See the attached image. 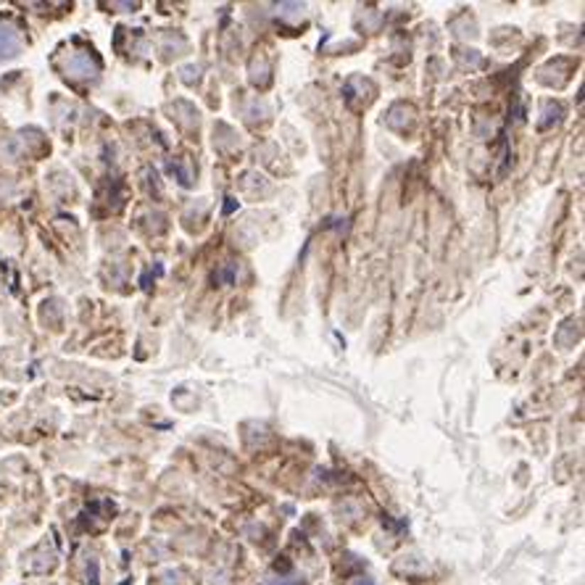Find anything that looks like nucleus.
Wrapping results in <instances>:
<instances>
[{"label": "nucleus", "instance_id": "1", "mask_svg": "<svg viewBox=\"0 0 585 585\" xmlns=\"http://www.w3.org/2000/svg\"><path fill=\"white\" fill-rule=\"evenodd\" d=\"M63 72H66V77H74V80H90V77L98 74V63L90 53L80 50V53L69 55V61L63 63Z\"/></svg>", "mask_w": 585, "mask_h": 585}, {"label": "nucleus", "instance_id": "2", "mask_svg": "<svg viewBox=\"0 0 585 585\" xmlns=\"http://www.w3.org/2000/svg\"><path fill=\"white\" fill-rule=\"evenodd\" d=\"M21 50V37H18V29L9 21H0V61L3 58H11Z\"/></svg>", "mask_w": 585, "mask_h": 585}]
</instances>
